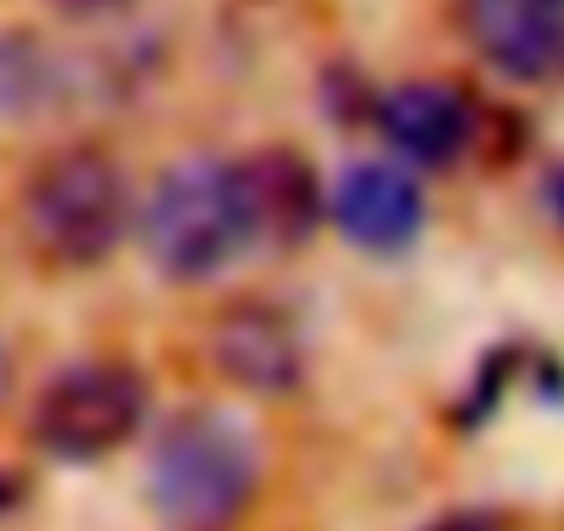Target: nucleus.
<instances>
[{"label":"nucleus","instance_id":"obj_1","mask_svg":"<svg viewBox=\"0 0 564 531\" xmlns=\"http://www.w3.org/2000/svg\"><path fill=\"white\" fill-rule=\"evenodd\" d=\"M133 227V188L117 155L100 144H67L45 155L23 188V232L40 260L84 272L100 266Z\"/></svg>","mask_w":564,"mask_h":531},{"label":"nucleus","instance_id":"obj_2","mask_svg":"<svg viewBox=\"0 0 564 531\" xmlns=\"http://www.w3.org/2000/svg\"><path fill=\"white\" fill-rule=\"evenodd\" d=\"M260 487L254 443L216 410L177 415L150 454V503L177 531H227Z\"/></svg>","mask_w":564,"mask_h":531},{"label":"nucleus","instance_id":"obj_3","mask_svg":"<svg viewBox=\"0 0 564 531\" xmlns=\"http://www.w3.org/2000/svg\"><path fill=\"white\" fill-rule=\"evenodd\" d=\"M139 232H144V254L161 278L210 283L221 266H232L238 249H249L232 161L188 155V161L166 166L144 199Z\"/></svg>","mask_w":564,"mask_h":531},{"label":"nucleus","instance_id":"obj_4","mask_svg":"<svg viewBox=\"0 0 564 531\" xmlns=\"http://www.w3.org/2000/svg\"><path fill=\"white\" fill-rule=\"evenodd\" d=\"M150 410V382L122 360H89L62 371L34 404V437L56 459H106L117 454Z\"/></svg>","mask_w":564,"mask_h":531},{"label":"nucleus","instance_id":"obj_5","mask_svg":"<svg viewBox=\"0 0 564 531\" xmlns=\"http://www.w3.org/2000/svg\"><path fill=\"white\" fill-rule=\"evenodd\" d=\"M210 366L243 393L289 399L305 382L311 355H305V333L294 327V316L282 305L238 300L210 327Z\"/></svg>","mask_w":564,"mask_h":531},{"label":"nucleus","instance_id":"obj_6","mask_svg":"<svg viewBox=\"0 0 564 531\" xmlns=\"http://www.w3.org/2000/svg\"><path fill=\"white\" fill-rule=\"evenodd\" d=\"M238 177V210H243V232L260 249H300L322 216H333V194H322L316 166L300 150H254L243 161H232Z\"/></svg>","mask_w":564,"mask_h":531},{"label":"nucleus","instance_id":"obj_7","mask_svg":"<svg viewBox=\"0 0 564 531\" xmlns=\"http://www.w3.org/2000/svg\"><path fill=\"white\" fill-rule=\"evenodd\" d=\"M465 40L514 84H564V0H465Z\"/></svg>","mask_w":564,"mask_h":531},{"label":"nucleus","instance_id":"obj_8","mask_svg":"<svg viewBox=\"0 0 564 531\" xmlns=\"http://www.w3.org/2000/svg\"><path fill=\"white\" fill-rule=\"evenodd\" d=\"M371 122H377L382 144L393 155H404L410 166H454L481 133L476 100L459 95L454 84H432V78L388 89L377 100Z\"/></svg>","mask_w":564,"mask_h":531},{"label":"nucleus","instance_id":"obj_9","mask_svg":"<svg viewBox=\"0 0 564 531\" xmlns=\"http://www.w3.org/2000/svg\"><path fill=\"white\" fill-rule=\"evenodd\" d=\"M333 221L371 254H399L426 232V188L393 161H355L333 188Z\"/></svg>","mask_w":564,"mask_h":531},{"label":"nucleus","instance_id":"obj_10","mask_svg":"<svg viewBox=\"0 0 564 531\" xmlns=\"http://www.w3.org/2000/svg\"><path fill=\"white\" fill-rule=\"evenodd\" d=\"M421 531H498V520H492V514H481V509H448V514L426 520Z\"/></svg>","mask_w":564,"mask_h":531},{"label":"nucleus","instance_id":"obj_11","mask_svg":"<svg viewBox=\"0 0 564 531\" xmlns=\"http://www.w3.org/2000/svg\"><path fill=\"white\" fill-rule=\"evenodd\" d=\"M122 7H128V0H51V12H62L73 23H95V18H111Z\"/></svg>","mask_w":564,"mask_h":531},{"label":"nucleus","instance_id":"obj_12","mask_svg":"<svg viewBox=\"0 0 564 531\" xmlns=\"http://www.w3.org/2000/svg\"><path fill=\"white\" fill-rule=\"evenodd\" d=\"M542 199H547V216H553V221H558V232H564V166H553V172H547Z\"/></svg>","mask_w":564,"mask_h":531},{"label":"nucleus","instance_id":"obj_13","mask_svg":"<svg viewBox=\"0 0 564 531\" xmlns=\"http://www.w3.org/2000/svg\"><path fill=\"white\" fill-rule=\"evenodd\" d=\"M18 498H23V481H18V476H0V509L18 503Z\"/></svg>","mask_w":564,"mask_h":531},{"label":"nucleus","instance_id":"obj_14","mask_svg":"<svg viewBox=\"0 0 564 531\" xmlns=\"http://www.w3.org/2000/svg\"><path fill=\"white\" fill-rule=\"evenodd\" d=\"M0 393H7V355H0Z\"/></svg>","mask_w":564,"mask_h":531}]
</instances>
